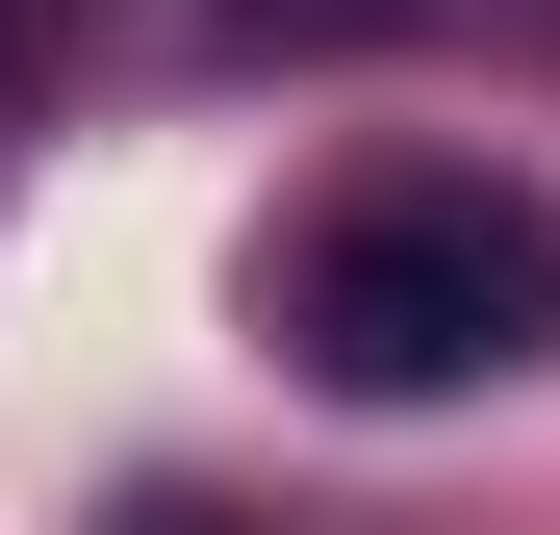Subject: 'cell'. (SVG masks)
Listing matches in <instances>:
<instances>
[{
  "label": "cell",
  "instance_id": "1",
  "mask_svg": "<svg viewBox=\"0 0 560 535\" xmlns=\"http://www.w3.org/2000/svg\"><path fill=\"white\" fill-rule=\"evenodd\" d=\"M280 332H306L331 408H458L560 357V205L535 178H357V205L280 255Z\"/></svg>",
  "mask_w": 560,
  "mask_h": 535
},
{
  "label": "cell",
  "instance_id": "2",
  "mask_svg": "<svg viewBox=\"0 0 560 535\" xmlns=\"http://www.w3.org/2000/svg\"><path fill=\"white\" fill-rule=\"evenodd\" d=\"M408 0H230V51H383Z\"/></svg>",
  "mask_w": 560,
  "mask_h": 535
},
{
  "label": "cell",
  "instance_id": "3",
  "mask_svg": "<svg viewBox=\"0 0 560 535\" xmlns=\"http://www.w3.org/2000/svg\"><path fill=\"white\" fill-rule=\"evenodd\" d=\"M153 535H205V510H153Z\"/></svg>",
  "mask_w": 560,
  "mask_h": 535
}]
</instances>
